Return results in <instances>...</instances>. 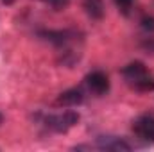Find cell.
Returning a JSON list of instances; mask_svg holds the SVG:
<instances>
[{
    "label": "cell",
    "instance_id": "1",
    "mask_svg": "<svg viewBox=\"0 0 154 152\" xmlns=\"http://www.w3.org/2000/svg\"><path fill=\"white\" fill-rule=\"evenodd\" d=\"M120 74L124 77L125 84L138 93H149L154 90V77L149 74L147 66L142 61H133L125 65Z\"/></svg>",
    "mask_w": 154,
    "mask_h": 152
},
{
    "label": "cell",
    "instance_id": "2",
    "mask_svg": "<svg viewBox=\"0 0 154 152\" xmlns=\"http://www.w3.org/2000/svg\"><path fill=\"white\" fill-rule=\"evenodd\" d=\"M79 120H81V116H79L77 111H63V113H56V114H43L41 123L50 132L65 134L72 127H75L79 123Z\"/></svg>",
    "mask_w": 154,
    "mask_h": 152
},
{
    "label": "cell",
    "instance_id": "3",
    "mask_svg": "<svg viewBox=\"0 0 154 152\" xmlns=\"http://www.w3.org/2000/svg\"><path fill=\"white\" fill-rule=\"evenodd\" d=\"M39 38L52 43L54 47H57L59 50L61 48H66V47H72L74 43H77L79 39V32L75 29H57V31H39L38 32Z\"/></svg>",
    "mask_w": 154,
    "mask_h": 152
},
{
    "label": "cell",
    "instance_id": "4",
    "mask_svg": "<svg viewBox=\"0 0 154 152\" xmlns=\"http://www.w3.org/2000/svg\"><path fill=\"white\" fill-rule=\"evenodd\" d=\"M133 132H134V136L140 141H143L147 145H152L154 143V113L140 114L133 122Z\"/></svg>",
    "mask_w": 154,
    "mask_h": 152
},
{
    "label": "cell",
    "instance_id": "5",
    "mask_svg": "<svg viewBox=\"0 0 154 152\" xmlns=\"http://www.w3.org/2000/svg\"><path fill=\"white\" fill-rule=\"evenodd\" d=\"M84 88L88 93H91L95 97H102L109 91V77L100 70L90 72L84 77Z\"/></svg>",
    "mask_w": 154,
    "mask_h": 152
},
{
    "label": "cell",
    "instance_id": "6",
    "mask_svg": "<svg viewBox=\"0 0 154 152\" xmlns=\"http://www.w3.org/2000/svg\"><path fill=\"white\" fill-rule=\"evenodd\" d=\"M93 147L99 149V150H109V152H129V150H133V145H131L125 138H118V136H99Z\"/></svg>",
    "mask_w": 154,
    "mask_h": 152
},
{
    "label": "cell",
    "instance_id": "7",
    "mask_svg": "<svg viewBox=\"0 0 154 152\" xmlns=\"http://www.w3.org/2000/svg\"><path fill=\"white\" fill-rule=\"evenodd\" d=\"M84 90L81 88H70V90H65L63 93L57 95L56 99V106L57 108H77L84 102Z\"/></svg>",
    "mask_w": 154,
    "mask_h": 152
},
{
    "label": "cell",
    "instance_id": "8",
    "mask_svg": "<svg viewBox=\"0 0 154 152\" xmlns=\"http://www.w3.org/2000/svg\"><path fill=\"white\" fill-rule=\"evenodd\" d=\"M82 7H84L86 14L91 20H102L104 18L106 7H104V2L102 0H84L82 2Z\"/></svg>",
    "mask_w": 154,
    "mask_h": 152
},
{
    "label": "cell",
    "instance_id": "9",
    "mask_svg": "<svg viewBox=\"0 0 154 152\" xmlns=\"http://www.w3.org/2000/svg\"><path fill=\"white\" fill-rule=\"evenodd\" d=\"M140 27H142V31H145L147 34H152L154 32V16L152 14H145V16H142V20H140Z\"/></svg>",
    "mask_w": 154,
    "mask_h": 152
},
{
    "label": "cell",
    "instance_id": "10",
    "mask_svg": "<svg viewBox=\"0 0 154 152\" xmlns=\"http://www.w3.org/2000/svg\"><path fill=\"white\" fill-rule=\"evenodd\" d=\"M41 2L48 4L54 11H65V9L70 5V2H72V0H41Z\"/></svg>",
    "mask_w": 154,
    "mask_h": 152
},
{
    "label": "cell",
    "instance_id": "11",
    "mask_svg": "<svg viewBox=\"0 0 154 152\" xmlns=\"http://www.w3.org/2000/svg\"><path fill=\"white\" fill-rule=\"evenodd\" d=\"M133 2H134V0H115L116 7H118L120 11H124V13H127V11L131 9V5H133Z\"/></svg>",
    "mask_w": 154,
    "mask_h": 152
},
{
    "label": "cell",
    "instance_id": "12",
    "mask_svg": "<svg viewBox=\"0 0 154 152\" xmlns=\"http://www.w3.org/2000/svg\"><path fill=\"white\" fill-rule=\"evenodd\" d=\"M142 48H143L147 54H149V52L154 54V38H147V39H145V41L142 43Z\"/></svg>",
    "mask_w": 154,
    "mask_h": 152
},
{
    "label": "cell",
    "instance_id": "13",
    "mask_svg": "<svg viewBox=\"0 0 154 152\" xmlns=\"http://www.w3.org/2000/svg\"><path fill=\"white\" fill-rule=\"evenodd\" d=\"M16 0H2V4H5V5H11V4H14Z\"/></svg>",
    "mask_w": 154,
    "mask_h": 152
},
{
    "label": "cell",
    "instance_id": "14",
    "mask_svg": "<svg viewBox=\"0 0 154 152\" xmlns=\"http://www.w3.org/2000/svg\"><path fill=\"white\" fill-rule=\"evenodd\" d=\"M2 122H4V114L0 113V125H2Z\"/></svg>",
    "mask_w": 154,
    "mask_h": 152
}]
</instances>
